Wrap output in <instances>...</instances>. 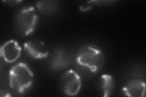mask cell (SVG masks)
<instances>
[{
    "mask_svg": "<svg viewBox=\"0 0 146 97\" xmlns=\"http://www.w3.org/2000/svg\"><path fill=\"white\" fill-rule=\"evenodd\" d=\"M103 63L102 52L94 45H85L76 54V66L82 73L86 76L96 74L102 69Z\"/></svg>",
    "mask_w": 146,
    "mask_h": 97,
    "instance_id": "obj_1",
    "label": "cell"
},
{
    "mask_svg": "<svg viewBox=\"0 0 146 97\" xmlns=\"http://www.w3.org/2000/svg\"><path fill=\"white\" fill-rule=\"evenodd\" d=\"M33 72L24 63L15 64L9 72V87L18 94L25 93L33 84Z\"/></svg>",
    "mask_w": 146,
    "mask_h": 97,
    "instance_id": "obj_2",
    "label": "cell"
},
{
    "mask_svg": "<svg viewBox=\"0 0 146 97\" xmlns=\"http://www.w3.org/2000/svg\"><path fill=\"white\" fill-rule=\"evenodd\" d=\"M38 15L34 7L21 9L15 17V26L20 35L26 36L34 31L38 22Z\"/></svg>",
    "mask_w": 146,
    "mask_h": 97,
    "instance_id": "obj_3",
    "label": "cell"
},
{
    "mask_svg": "<svg viewBox=\"0 0 146 97\" xmlns=\"http://www.w3.org/2000/svg\"><path fill=\"white\" fill-rule=\"evenodd\" d=\"M60 85L62 92L68 96H75L78 94L82 87L80 75L73 69L64 72L60 77Z\"/></svg>",
    "mask_w": 146,
    "mask_h": 97,
    "instance_id": "obj_4",
    "label": "cell"
},
{
    "mask_svg": "<svg viewBox=\"0 0 146 97\" xmlns=\"http://www.w3.org/2000/svg\"><path fill=\"white\" fill-rule=\"evenodd\" d=\"M24 48L27 54L36 59L46 58L49 53L47 45L43 41L37 39L26 41L24 43Z\"/></svg>",
    "mask_w": 146,
    "mask_h": 97,
    "instance_id": "obj_5",
    "label": "cell"
},
{
    "mask_svg": "<svg viewBox=\"0 0 146 97\" xmlns=\"http://www.w3.org/2000/svg\"><path fill=\"white\" fill-rule=\"evenodd\" d=\"M21 48L17 41L11 40L4 43L0 49V55L4 61L8 63L15 62L20 58Z\"/></svg>",
    "mask_w": 146,
    "mask_h": 97,
    "instance_id": "obj_6",
    "label": "cell"
},
{
    "mask_svg": "<svg viewBox=\"0 0 146 97\" xmlns=\"http://www.w3.org/2000/svg\"><path fill=\"white\" fill-rule=\"evenodd\" d=\"M145 92V83L139 79H131L122 88L125 96L130 97H143Z\"/></svg>",
    "mask_w": 146,
    "mask_h": 97,
    "instance_id": "obj_7",
    "label": "cell"
},
{
    "mask_svg": "<svg viewBox=\"0 0 146 97\" xmlns=\"http://www.w3.org/2000/svg\"><path fill=\"white\" fill-rule=\"evenodd\" d=\"M70 63V57L64 49H57L51 61V67L54 70L62 69Z\"/></svg>",
    "mask_w": 146,
    "mask_h": 97,
    "instance_id": "obj_8",
    "label": "cell"
},
{
    "mask_svg": "<svg viewBox=\"0 0 146 97\" xmlns=\"http://www.w3.org/2000/svg\"><path fill=\"white\" fill-rule=\"evenodd\" d=\"M100 88L103 96H111L115 89V81L113 77L108 74H103L100 76Z\"/></svg>",
    "mask_w": 146,
    "mask_h": 97,
    "instance_id": "obj_9",
    "label": "cell"
},
{
    "mask_svg": "<svg viewBox=\"0 0 146 97\" xmlns=\"http://www.w3.org/2000/svg\"><path fill=\"white\" fill-rule=\"evenodd\" d=\"M36 7L43 14H49L57 7L56 1H40L36 3Z\"/></svg>",
    "mask_w": 146,
    "mask_h": 97,
    "instance_id": "obj_10",
    "label": "cell"
}]
</instances>
